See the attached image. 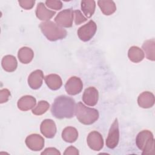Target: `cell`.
<instances>
[{
	"instance_id": "30bf717a",
	"label": "cell",
	"mask_w": 155,
	"mask_h": 155,
	"mask_svg": "<svg viewBox=\"0 0 155 155\" xmlns=\"http://www.w3.org/2000/svg\"><path fill=\"white\" fill-rule=\"evenodd\" d=\"M25 142L27 147L35 151L41 150L44 146V138L38 134H31L28 136Z\"/></svg>"
},
{
	"instance_id": "8fae6325",
	"label": "cell",
	"mask_w": 155,
	"mask_h": 155,
	"mask_svg": "<svg viewBox=\"0 0 155 155\" xmlns=\"http://www.w3.org/2000/svg\"><path fill=\"white\" fill-rule=\"evenodd\" d=\"M99 99V93L97 90L93 87H90L86 88L82 95L83 102L88 106H94L97 103Z\"/></svg>"
},
{
	"instance_id": "9c48e42d",
	"label": "cell",
	"mask_w": 155,
	"mask_h": 155,
	"mask_svg": "<svg viewBox=\"0 0 155 155\" xmlns=\"http://www.w3.org/2000/svg\"><path fill=\"white\" fill-rule=\"evenodd\" d=\"M83 88L81 79L76 76L71 77L65 85V89L70 95H76L79 93Z\"/></svg>"
},
{
	"instance_id": "3957f363",
	"label": "cell",
	"mask_w": 155,
	"mask_h": 155,
	"mask_svg": "<svg viewBox=\"0 0 155 155\" xmlns=\"http://www.w3.org/2000/svg\"><path fill=\"white\" fill-rule=\"evenodd\" d=\"M75 114L78 120L85 125H91L99 118V112L95 108L86 107L82 102L76 104Z\"/></svg>"
},
{
	"instance_id": "7c38bea8",
	"label": "cell",
	"mask_w": 155,
	"mask_h": 155,
	"mask_svg": "<svg viewBox=\"0 0 155 155\" xmlns=\"http://www.w3.org/2000/svg\"><path fill=\"white\" fill-rule=\"evenodd\" d=\"M41 133L47 138H52L56 133V126L54 122L51 119L44 120L40 125Z\"/></svg>"
},
{
	"instance_id": "83f0119b",
	"label": "cell",
	"mask_w": 155,
	"mask_h": 155,
	"mask_svg": "<svg viewBox=\"0 0 155 155\" xmlns=\"http://www.w3.org/2000/svg\"><path fill=\"white\" fill-rule=\"evenodd\" d=\"M19 5L25 10H30L32 8L35 3V1L33 0H19L18 1Z\"/></svg>"
},
{
	"instance_id": "6da1fadb",
	"label": "cell",
	"mask_w": 155,
	"mask_h": 155,
	"mask_svg": "<svg viewBox=\"0 0 155 155\" xmlns=\"http://www.w3.org/2000/svg\"><path fill=\"white\" fill-rule=\"evenodd\" d=\"M75 107L76 103L73 98L61 95L54 99L51 112L52 115L57 119L71 118L75 114Z\"/></svg>"
},
{
	"instance_id": "8992f818",
	"label": "cell",
	"mask_w": 155,
	"mask_h": 155,
	"mask_svg": "<svg viewBox=\"0 0 155 155\" xmlns=\"http://www.w3.org/2000/svg\"><path fill=\"white\" fill-rule=\"evenodd\" d=\"M74 12L71 8L65 9L60 12L55 17L54 21L61 27H71L73 24Z\"/></svg>"
},
{
	"instance_id": "f1b7e54d",
	"label": "cell",
	"mask_w": 155,
	"mask_h": 155,
	"mask_svg": "<svg viewBox=\"0 0 155 155\" xmlns=\"http://www.w3.org/2000/svg\"><path fill=\"white\" fill-rule=\"evenodd\" d=\"M10 96V92L7 88H3L0 90V103L7 102Z\"/></svg>"
},
{
	"instance_id": "4dcf8cb0",
	"label": "cell",
	"mask_w": 155,
	"mask_h": 155,
	"mask_svg": "<svg viewBox=\"0 0 155 155\" xmlns=\"http://www.w3.org/2000/svg\"><path fill=\"white\" fill-rule=\"evenodd\" d=\"M64 155H68V154L78 155L79 151H78V150L76 148H75L74 147L70 146L65 150V151L64 153Z\"/></svg>"
},
{
	"instance_id": "f546056e",
	"label": "cell",
	"mask_w": 155,
	"mask_h": 155,
	"mask_svg": "<svg viewBox=\"0 0 155 155\" xmlns=\"http://www.w3.org/2000/svg\"><path fill=\"white\" fill-rule=\"evenodd\" d=\"M41 154H56V155H60L61 153L55 148L50 147L47 148L45 149V150L41 153Z\"/></svg>"
},
{
	"instance_id": "277c9868",
	"label": "cell",
	"mask_w": 155,
	"mask_h": 155,
	"mask_svg": "<svg viewBox=\"0 0 155 155\" xmlns=\"http://www.w3.org/2000/svg\"><path fill=\"white\" fill-rule=\"evenodd\" d=\"M138 148L142 151V154H154V139L153 133L149 130H143L138 133L136 139Z\"/></svg>"
},
{
	"instance_id": "7a4b0ae2",
	"label": "cell",
	"mask_w": 155,
	"mask_h": 155,
	"mask_svg": "<svg viewBox=\"0 0 155 155\" xmlns=\"http://www.w3.org/2000/svg\"><path fill=\"white\" fill-rule=\"evenodd\" d=\"M39 28L43 35L51 41L62 39L67 36V31L64 28L50 21L41 22Z\"/></svg>"
},
{
	"instance_id": "d6986e66",
	"label": "cell",
	"mask_w": 155,
	"mask_h": 155,
	"mask_svg": "<svg viewBox=\"0 0 155 155\" xmlns=\"http://www.w3.org/2000/svg\"><path fill=\"white\" fill-rule=\"evenodd\" d=\"M34 56L33 50L27 47H23L21 48L18 53V57L19 61L24 64L30 63Z\"/></svg>"
},
{
	"instance_id": "44dd1931",
	"label": "cell",
	"mask_w": 155,
	"mask_h": 155,
	"mask_svg": "<svg viewBox=\"0 0 155 155\" xmlns=\"http://www.w3.org/2000/svg\"><path fill=\"white\" fill-rule=\"evenodd\" d=\"M98 5L101 12L105 15H111L116 10V6L113 1H97Z\"/></svg>"
},
{
	"instance_id": "ffe728a7",
	"label": "cell",
	"mask_w": 155,
	"mask_h": 155,
	"mask_svg": "<svg viewBox=\"0 0 155 155\" xmlns=\"http://www.w3.org/2000/svg\"><path fill=\"white\" fill-rule=\"evenodd\" d=\"M128 56L133 62L138 63L143 59L145 54L141 48L137 46H132L128 50Z\"/></svg>"
},
{
	"instance_id": "2e32d148",
	"label": "cell",
	"mask_w": 155,
	"mask_h": 155,
	"mask_svg": "<svg viewBox=\"0 0 155 155\" xmlns=\"http://www.w3.org/2000/svg\"><path fill=\"white\" fill-rule=\"evenodd\" d=\"M55 14H56L55 12L47 9L45 7L44 3L42 2L38 3L36 9V15L39 19L41 21H48Z\"/></svg>"
},
{
	"instance_id": "4fadbf2b",
	"label": "cell",
	"mask_w": 155,
	"mask_h": 155,
	"mask_svg": "<svg viewBox=\"0 0 155 155\" xmlns=\"http://www.w3.org/2000/svg\"><path fill=\"white\" fill-rule=\"evenodd\" d=\"M44 79V74L42 70H36L29 75L28 78V84L30 87L33 90L39 88L42 84Z\"/></svg>"
},
{
	"instance_id": "ba28073f",
	"label": "cell",
	"mask_w": 155,
	"mask_h": 155,
	"mask_svg": "<svg viewBox=\"0 0 155 155\" xmlns=\"http://www.w3.org/2000/svg\"><path fill=\"white\" fill-rule=\"evenodd\" d=\"M88 147L94 151L101 150L104 146V139L102 135L96 131L90 132L87 139Z\"/></svg>"
},
{
	"instance_id": "603a6c76",
	"label": "cell",
	"mask_w": 155,
	"mask_h": 155,
	"mask_svg": "<svg viewBox=\"0 0 155 155\" xmlns=\"http://www.w3.org/2000/svg\"><path fill=\"white\" fill-rule=\"evenodd\" d=\"M142 49L148 59L152 61L155 60V41L154 39L145 41L142 45Z\"/></svg>"
},
{
	"instance_id": "9a60e30c",
	"label": "cell",
	"mask_w": 155,
	"mask_h": 155,
	"mask_svg": "<svg viewBox=\"0 0 155 155\" xmlns=\"http://www.w3.org/2000/svg\"><path fill=\"white\" fill-rule=\"evenodd\" d=\"M36 103V99L30 95H25L21 97L18 101L17 105L18 108L21 111H27L34 107Z\"/></svg>"
},
{
	"instance_id": "7402d4cb",
	"label": "cell",
	"mask_w": 155,
	"mask_h": 155,
	"mask_svg": "<svg viewBox=\"0 0 155 155\" xmlns=\"http://www.w3.org/2000/svg\"><path fill=\"white\" fill-rule=\"evenodd\" d=\"M78 137V132L77 130L73 127H67L65 128L62 132V138L68 143L75 142Z\"/></svg>"
},
{
	"instance_id": "d4e9b609",
	"label": "cell",
	"mask_w": 155,
	"mask_h": 155,
	"mask_svg": "<svg viewBox=\"0 0 155 155\" xmlns=\"http://www.w3.org/2000/svg\"><path fill=\"white\" fill-rule=\"evenodd\" d=\"M50 104L45 101H40L38 105L32 110V113L35 115H42L49 108Z\"/></svg>"
},
{
	"instance_id": "484cf974",
	"label": "cell",
	"mask_w": 155,
	"mask_h": 155,
	"mask_svg": "<svg viewBox=\"0 0 155 155\" xmlns=\"http://www.w3.org/2000/svg\"><path fill=\"white\" fill-rule=\"evenodd\" d=\"M46 5L53 10H61L62 7V3L61 1L56 0H47L45 2Z\"/></svg>"
},
{
	"instance_id": "5bb4252c",
	"label": "cell",
	"mask_w": 155,
	"mask_h": 155,
	"mask_svg": "<svg viewBox=\"0 0 155 155\" xmlns=\"http://www.w3.org/2000/svg\"><path fill=\"white\" fill-rule=\"evenodd\" d=\"M154 96L150 91H144L137 98L138 105L143 108H149L154 104Z\"/></svg>"
},
{
	"instance_id": "5b68a950",
	"label": "cell",
	"mask_w": 155,
	"mask_h": 155,
	"mask_svg": "<svg viewBox=\"0 0 155 155\" xmlns=\"http://www.w3.org/2000/svg\"><path fill=\"white\" fill-rule=\"evenodd\" d=\"M97 30L96 24L92 20L86 24L81 26L78 30L77 33L79 38L84 42L90 41L95 35Z\"/></svg>"
},
{
	"instance_id": "cb8c5ba5",
	"label": "cell",
	"mask_w": 155,
	"mask_h": 155,
	"mask_svg": "<svg viewBox=\"0 0 155 155\" xmlns=\"http://www.w3.org/2000/svg\"><path fill=\"white\" fill-rule=\"evenodd\" d=\"M96 2L93 0H83L81 1V10L87 18H90L94 13Z\"/></svg>"
},
{
	"instance_id": "4316f807",
	"label": "cell",
	"mask_w": 155,
	"mask_h": 155,
	"mask_svg": "<svg viewBox=\"0 0 155 155\" xmlns=\"http://www.w3.org/2000/svg\"><path fill=\"white\" fill-rule=\"evenodd\" d=\"M74 15L75 16L74 22L76 25L81 24L84 22H85L87 20V18L85 17L82 13L79 10H76L74 11Z\"/></svg>"
},
{
	"instance_id": "ac0fdd59",
	"label": "cell",
	"mask_w": 155,
	"mask_h": 155,
	"mask_svg": "<svg viewBox=\"0 0 155 155\" xmlns=\"http://www.w3.org/2000/svg\"><path fill=\"white\" fill-rule=\"evenodd\" d=\"M47 85L52 90H56L61 88L62 84L61 77L56 74H50L45 77Z\"/></svg>"
},
{
	"instance_id": "e0dca14e",
	"label": "cell",
	"mask_w": 155,
	"mask_h": 155,
	"mask_svg": "<svg viewBox=\"0 0 155 155\" xmlns=\"http://www.w3.org/2000/svg\"><path fill=\"white\" fill-rule=\"evenodd\" d=\"M1 65L3 69L7 72H13L16 70L18 62L16 58L12 55H6L3 57Z\"/></svg>"
},
{
	"instance_id": "52a82bcc",
	"label": "cell",
	"mask_w": 155,
	"mask_h": 155,
	"mask_svg": "<svg viewBox=\"0 0 155 155\" xmlns=\"http://www.w3.org/2000/svg\"><path fill=\"white\" fill-rule=\"evenodd\" d=\"M119 140V130L117 119L113 122L109 130L108 137L106 140V145L110 149L114 148L118 144Z\"/></svg>"
}]
</instances>
